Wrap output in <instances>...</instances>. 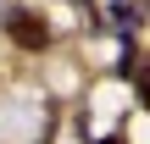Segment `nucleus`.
<instances>
[{
	"label": "nucleus",
	"instance_id": "f257e3e1",
	"mask_svg": "<svg viewBox=\"0 0 150 144\" xmlns=\"http://www.w3.org/2000/svg\"><path fill=\"white\" fill-rule=\"evenodd\" d=\"M6 33H11L22 50H50V28H45V17H33V11H11V17H6Z\"/></svg>",
	"mask_w": 150,
	"mask_h": 144
},
{
	"label": "nucleus",
	"instance_id": "f03ea898",
	"mask_svg": "<svg viewBox=\"0 0 150 144\" xmlns=\"http://www.w3.org/2000/svg\"><path fill=\"white\" fill-rule=\"evenodd\" d=\"M134 17H139L134 6H111V22H117V33H134Z\"/></svg>",
	"mask_w": 150,
	"mask_h": 144
},
{
	"label": "nucleus",
	"instance_id": "7ed1b4c3",
	"mask_svg": "<svg viewBox=\"0 0 150 144\" xmlns=\"http://www.w3.org/2000/svg\"><path fill=\"white\" fill-rule=\"evenodd\" d=\"M134 83H139V94L150 100V67H145V72H134Z\"/></svg>",
	"mask_w": 150,
	"mask_h": 144
},
{
	"label": "nucleus",
	"instance_id": "20e7f679",
	"mask_svg": "<svg viewBox=\"0 0 150 144\" xmlns=\"http://www.w3.org/2000/svg\"><path fill=\"white\" fill-rule=\"evenodd\" d=\"M100 144H122V139H117V133H111V139H100Z\"/></svg>",
	"mask_w": 150,
	"mask_h": 144
}]
</instances>
